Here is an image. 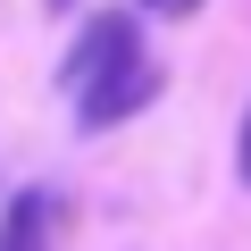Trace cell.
Wrapping results in <instances>:
<instances>
[{
  "instance_id": "2",
  "label": "cell",
  "mask_w": 251,
  "mask_h": 251,
  "mask_svg": "<svg viewBox=\"0 0 251 251\" xmlns=\"http://www.w3.org/2000/svg\"><path fill=\"white\" fill-rule=\"evenodd\" d=\"M151 100H159V67H151V59H126L117 75H100V84L75 92V126H84V134H109V126L143 117Z\"/></svg>"
},
{
  "instance_id": "4",
  "label": "cell",
  "mask_w": 251,
  "mask_h": 251,
  "mask_svg": "<svg viewBox=\"0 0 251 251\" xmlns=\"http://www.w3.org/2000/svg\"><path fill=\"white\" fill-rule=\"evenodd\" d=\"M234 168H243V184H251V117H243V143H234Z\"/></svg>"
},
{
  "instance_id": "5",
  "label": "cell",
  "mask_w": 251,
  "mask_h": 251,
  "mask_svg": "<svg viewBox=\"0 0 251 251\" xmlns=\"http://www.w3.org/2000/svg\"><path fill=\"white\" fill-rule=\"evenodd\" d=\"M50 9H75V0H50Z\"/></svg>"
},
{
  "instance_id": "3",
  "label": "cell",
  "mask_w": 251,
  "mask_h": 251,
  "mask_svg": "<svg viewBox=\"0 0 251 251\" xmlns=\"http://www.w3.org/2000/svg\"><path fill=\"white\" fill-rule=\"evenodd\" d=\"M143 9H151V17H193L201 0H143Z\"/></svg>"
},
{
  "instance_id": "1",
  "label": "cell",
  "mask_w": 251,
  "mask_h": 251,
  "mask_svg": "<svg viewBox=\"0 0 251 251\" xmlns=\"http://www.w3.org/2000/svg\"><path fill=\"white\" fill-rule=\"evenodd\" d=\"M126 59H143V25L126 17V9H100V17H84V34H75V50L59 59V84H67V92H84V84H100V75H117Z\"/></svg>"
}]
</instances>
